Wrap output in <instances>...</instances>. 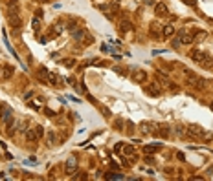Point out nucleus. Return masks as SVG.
<instances>
[{
	"instance_id": "nucleus-5",
	"label": "nucleus",
	"mask_w": 213,
	"mask_h": 181,
	"mask_svg": "<svg viewBox=\"0 0 213 181\" xmlns=\"http://www.w3.org/2000/svg\"><path fill=\"white\" fill-rule=\"evenodd\" d=\"M72 37H73V40H77V42H83V40L86 38V31L83 28H77V29H73Z\"/></svg>"
},
{
	"instance_id": "nucleus-29",
	"label": "nucleus",
	"mask_w": 213,
	"mask_h": 181,
	"mask_svg": "<svg viewBox=\"0 0 213 181\" xmlns=\"http://www.w3.org/2000/svg\"><path fill=\"white\" fill-rule=\"evenodd\" d=\"M145 4H154V0H145Z\"/></svg>"
},
{
	"instance_id": "nucleus-16",
	"label": "nucleus",
	"mask_w": 213,
	"mask_h": 181,
	"mask_svg": "<svg viewBox=\"0 0 213 181\" xmlns=\"http://www.w3.org/2000/svg\"><path fill=\"white\" fill-rule=\"evenodd\" d=\"M31 28L35 29V31H39V29H41V17H35L31 20Z\"/></svg>"
},
{
	"instance_id": "nucleus-14",
	"label": "nucleus",
	"mask_w": 213,
	"mask_h": 181,
	"mask_svg": "<svg viewBox=\"0 0 213 181\" xmlns=\"http://www.w3.org/2000/svg\"><path fill=\"white\" fill-rule=\"evenodd\" d=\"M7 7L11 13H17L18 11V0H7Z\"/></svg>"
},
{
	"instance_id": "nucleus-1",
	"label": "nucleus",
	"mask_w": 213,
	"mask_h": 181,
	"mask_svg": "<svg viewBox=\"0 0 213 181\" xmlns=\"http://www.w3.org/2000/svg\"><path fill=\"white\" fill-rule=\"evenodd\" d=\"M0 119H2L4 124H7L9 121H13V112H11V108H9V106H6V104L0 108Z\"/></svg>"
},
{
	"instance_id": "nucleus-2",
	"label": "nucleus",
	"mask_w": 213,
	"mask_h": 181,
	"mask_svg": "<svg viewBox=\"0 0 213 181\" xmlns=\"http://www.w3.org/2000/svg\"><path fill=\"white\" fill-rule=\"evenodd\" d=\"M178 42H182V44H186V46H189V44H193L195 42V38H193V35H189V33H184L182 31L178 37L175 38V44L178 46Z\"/></svg>"
},
{
	"instance_id": "nucleus-19",
	"label": "nucleus",
	"mask_w": 213,
	"mask_h": 181,
	"mask_svg": "<svg viewBox=\"0 0 213 181\" xmlns=\"http://www.w3.org/2000/svg\"><path fill=\"white\" fill-rule=\"evenodd\" d=\"M206 37H208L206 31H199V33H197V37H193V38H195V42H199V40H204Z\"/></svg>"
},
{
	"instance_id": "nucleus-26",
	"label": "nucleus",
	"mask_w": 213,
	"mask_h": 181,
	"mask_svg": "<svg viewBox=\"0 0 213 181\" xmlns=\"http://www.w3.org/2000/svg\"><path fill=\"white\" fill-rule=\"evenodd\" d=\"M24 165H37V159L35 157H29V159L24 161Z\"/></svg>"
},
{
	"instance_id": "nucleus-13",
	"label": "nucleus",
	"mask_w": 213,
	"mask_h": 181,
	"mask_svg": "<svg viewBox=\"0 0 213 181\" xmlns=\"http://www.w3.org/2000/svg\"><path fill=\"white\" fill-rule=\"evenodd\" d=\"M13 66H9V64H6V66H4L2 68V77L4 79H9V77H11V75H13Z\"/></svg>"
},
{
	"instance_id": "nucleus-20",
	"label": "nucleus",
	"mask_w": 213,
	"mask_h": 181,
	"mask_svg": "<svg viewBox=\"0 0 213 181\" xmlns=\"http://www.w3.org/2000/svg\"><path fill=\"white\" fill-rule=\"evenodd\" d=\"M26 137H28V141H35V139H39V137H37V132H33V128L26 134Z\"/></svg>"
},
{
	"instance_id": "nucleus-21",
	"label": "nucleus",
	"mask_w": 213,
	"mask_h": 181,
	"mask_svg": "<svg viewBox=\"0 0 213 181\" xmlns=\"http://www.w3.org/2000/svg\"><path fill=\"white\" fill-rule=\"evenodd\" d=\"M123 154H127V155L134 154V147H131V145H125V147H123Z\"/></svg>"
},
{
	"instance_id": "nucleus-12",
	"label": "nucleus",
	"mask_w": 213,
	"mask_h": 181,
	"mask_svg": "<svg viewBox=\"0 0 213 181\" xmlns=\"http://www.w3.org/2000/svg\"><path fill=\"white\" fill-rule=\"evenodd\" d=\"M129 29H132V22L127 18H123L120 22V31H129Z\"/></svg>"
},
{
	"instance_id": "nucleus-24",
	"label": "nucleus",
	"mask_w": 213,
	"mask_h": 181,
	"mask_svg": "<svg viewBox=\"0 0 213 181\" xmlns=\"http://www.w3.org/2000/svg\"><path fill=\"white\" fill-rule=\"evenodd\" d=\"M156 150H158V147H149V145H145V152L147 154H154Z\"/></svg>"
},
{
	"instance_id": "nucleus-33",
	"label": "nucleus",
	"mask_w": 213,
	"mask_h": 181,
	"mask_svg": "<svg viewBox=\"0 0 213 181\" xmlns=\"http://www.w3.org/2000/svg\"><path fill=\"white\" fill-rule=\"evenodd\" d=\"M0 108H2V104H0Z\"/></svg>"
},
{
	"instance_id": "nucleus-31",
	"label": "nucleus",
	"mask_w": 213,
	"mask_h": 181,
	"mask_svg": "<svg viewBox=\"0 0 213 181\" xmlns=\"http://www.w3.org/2000/svg\"><path fill=\"white\" fill-rule=\"evenodd\" d=\"M42 2H48V0H42Z\"/></svg>"
},
{
	"instance_id": "nucleus-25",
	"label": "nucleus",
	"mask_w": 213,
	"mask_h": 181,
	"mask_svg": "<svg viewBox=\"0 0 213 181\" xmlns=\"http://www.w3.org/2000/svg\"><path fill=\"white\" fill-rule=\"evenodd\" d=\"M35 132H37V137H42V135H44V128L42 126H35Z\"/></svg>"
},
{
	"instance_id": "nucleus-18",
	"label": "nucleus",
	"mask_w": 213,
	"mask_h": 181,
	"mask_svg": "<svg viewBox=\"0 0 213 181\" xmlns=\"http://www.w3.org/2000/svg\"><path fill=\"white\" fill-rule=\"evenodd\" d=\"M57 139H55V134L52 132V130H48V145H55Z\"/></svg>"
},
{
	"instance_id": "nucleus-23",
	"label": "nucleus",
	"mask_w": 213,
	"mask_h": 181,
	"mask_svg": "<svg viewBox=\"0 0 213 181\" xmlns=\"http://www.w3.org/2000/svg\"><path fill=\"white\" fill-rule=\"evenodd\" d=\"M160 135H162V137H169V128H167V126L163 128V126H162V128H160Z\"/></svg>"
},
{
	"instance_id": "nucleus-8",
	"label": "nucleus",
	"mask_w": 213,
	"mask_h": 181,
	"mask_svg": "<svg viewBox=\"0 0 213 181\" xmlns=\"http://www.w3.org/2000/svg\"><path fill=\"white\" fill-rule=\"evenodd\" d=\"M145 92L149 93V95H152V97H158V95L162 93V88L158 86V84H151V86H149V88L145 90Z\"/></svg>"
},
{
	"instance_id": "nucleus-28",
	"label": "nucleus",
	"mask_w": 213,
	"mask_h": 181,
	"mask_svg": "<svg viewBox=\"0 0 213 181\" xmlns=\"http://www.w3.org/2000/svg\"><path fill=\"white\" fill-rule=\"evenodd\" d=\"M184 2L187 4V6H195V4H197V0H184Z\"/></svg>"
},
{
	"instance_id": "nucleus-17",
	"label": "nucleus",
	"mask_w": 213,
	"mask_h": 181,
	"mask_svg": "<svg viewBox=\"0 0 213 181\" xmlns=\"http://www.w3.org/2000/svg\"><path fill=\"white\" fill-rule=\"evenodd\" d=\"M48 80H50L53 86H59V84H61V80H59V79L55 77V75H52V73H48Z\"/></svg>"
},
{
	"instance_id": "nucleus-30",
	"label": "nucleus",
	"mask_w": 213,
	"mask_h": 181,
	"mask_svg": "<svg viewBox=\"0 0 213 181\" xmlns=\"http://www.w3.org/2000/svg\"><path fill=\"white\" fill-rule=\"evenodd\" d=\"M210 108H211V110H213V103H210Z\"/></svg>"
},
{
	"instance_id": "nucleus-15",
	"label": "nucleus",
	"mask_w": 213,
	"mask_h": 181,
	"mask_svg": "<svg viewBox=\"0 0 213 181\" xmlns=\"http://www.w3.org/2000/svg\"><path fill=\"white\" fill-rule=\"evenodd\" d=\"M173 33H175V28H173V26H163V29H162L163 37H171Z\"/></svg>"
},
{
	"instance_id": "nucleus-3",
	"label": "nucleus",
	"mask_w": 213,
	"mask_h": 181,
	"mask_svg": "<svg viewBox=\"0 0 213 181\" xmlns=\"http://www.w3.org/2000/svg\"><path fill=\"white\" fill-rule=\"evenodd\" d=\"M76 170H77V159L70 157L66 161V165H64V172H66V174H73Z\"/></svg>"
},
{
	"instance_id": "nucleus-10",
	"label": "nucleus",
	"mask_w": 213,
	"mask_h": 181,
	"mask_svg": "<svg viewBox=\"0 0 213 181\" xmlns=\"http://www.w3.org/2000/svg\"><path fill=\"white\" fill-rule=\"evenodd\" d=\"M200 66L206 68V70L208 68H213V57H211V55H206V57L200 60Z\"/></svg>"
},
{
	"instance_id": "nucleus-22",
	"label": "nucleus",
	"mask_w": 213,
	"mask_h": 181,
	"mask_svg": "<svg viewBox=\"0 0 213 181\" xmlns=\"http://www.w3.org/2000/svg\"><path fill=\"white\" fill-rule=\"evenodd\" d=\"M107 179H123V174H107Z\"/></svg>"
},
{
	"instance_id": "nucleus-11",
	"label": "nucleus",
	"mask_w": 213,
	"mask_h": 181,
	"mask_svg": "<svg viewBox=\"0 0 213 181\" xmlns=\"http://www.w3.org/2000/svg\"><path fill=\"white\" fill-rule=\"evenodd\" d=\"M140 128H142V132L149 134V132H154L152 128H156V124H154V123H147V121H145V123H142V124H140Z\"/></svg>"
},
{
	"instance_id": "nucleus-6",
	"label": "nucleus",
	"mask_w": 213,
	"mask_h": 181,
	"mask_svg": "<svg viewBox=\"0 0 213 181\" xmlns=\"http://www.w3.org/2000/svg\"><path fill=\"white\" fill-rule=\"evenodd\" d=\"M132 80H134V82H145V80H147V72L138 70V72L132 75Z\"/></svg>"
},
{
	"instance_id": "nucleus-32",
	"label": "nucleus",
	"mask_w": 213,
	"mask_h": 181,
	"mask_svg": "<svg viewBox=\"0 0 213 181\" xmlns=\"http://www.w3.org/2000/svg\"><path fill=\"white\" fill-rule=\"evenodd\" d=\"M116 2H121V0H116Z\"/></svg>"
},
{
	"instance_id": "nucleus-27",
	"label": "nucleus",
	"mask_w": 213,
	"mask_h": 181,
	"mask_svg": "<svg viewBox=\"0 0 213 181\" xmlns=\"http://www.w3.org/2000/svg\"><path fill=\"white\" fill-rule=\"evenodd\" d=\"M76 64V60L73 59H70V60H64V66H73Z\"/></svg>"
},
{
	"instance_id": "nucleus-9",
	"label": "nucleus",
	"mask_w": 213,
	"mask_h": 181,
	"mask_svg": "<svg viewBox=\"0 0 213 181\" xmlns=\"http://www.w3.org/2000/svg\"><path fill=\"white\" fill-rule=\"evenodd\" d=\"M154 13L158 15V17H163V15H167V6H165L163 2L156 4V6H154Z\"/></svg>"
},
{
	"instance_id": "nucleus-7",
	"label": "nucleus",
	"mask_w": 213,
	"mask_h": 181,
	"mask_svg": "<svg viewBox=\"0 0 213 181\" xmlns=\"http://www.w3.org/2000/svg\"><path fill=\"white\" fill-rule=\"evenodd\" d=\"M206 57V53L202 51V49H195V51H191V60H195V62L200 64V60Z\"/></svg>"
},
{
	"instance_id": "nucleus-4",
	"label": "nucleus",
	"mask_w": 213,
	"mask_h": 181,
	"mask_svg": "<svg viewBox=\"0 0 213 181\" xmlns=\"http://www.w3.org/2000/svg\"><path fill=\"white\" fill-rule=\"evenodd\" d=\"M7 20H9V24H11L13 28H20V24H22L20 17H18L17 13H11V11H9V15H7Z\"/></svg>"
}]
</instances>
